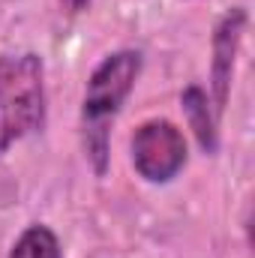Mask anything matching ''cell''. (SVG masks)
Returning a JSON list of instances; mask_svg holds the SVG:
<instances>
[{
	"instance_id": "obj_4",
	"label": "cell",
	"mask_w": 255,
	"mask_h": 258,
	"mask_svg": "<svg viewBox=\"0 0 255 258\" xmlns=\"http://www.w3.org/2000/svg\"><path fill=\"white\" fill-rule=\"evenodd\" d=\"M249 15L243 6L228 9L216 27H213V39H210V84H207V96L216 108V114L222 117L228 99H231V84H234V69L240 57V45H243V33H246Z\"/></svg>"
},
{
	"instance_id": "obj_5",
	"label": "cell",
	"mask_w": 255,
	"mask_h": 258,
	"mask_svg": "<svg viewBox=\"0 0 255 258\" xmlns=\"http://www.w3.org/2000/svg\"><path fill=\"white\" fill-rule=\"evenodd\" d=\"M180 108H183V114H186V123H189L198 147H201L207 156H213V153L219 150V114H216V108H213L207 90L198 87V84H189V87L180 93Z\"/></svg>"
},
{
	"instance_id": "obj_7",
	"label": "cell",
	"mask_w": 255,
	"mask_h": 258,
	"mask_svg": "<svg viewBox=\"0 0 255 258\" xmlns=\"http://www.w3.org/2000/svg\"><path fill=\"white\" fill-rule=\"evenodd\" d=\"M90 6V0H60V9L69 12V15H78V12H84Z\"/></svg>"
},
{
	"instance_id": "obj_6",
	"label": "cell",
	"mask_w": 255,
	"mask_h": 258,
	"mask_svg": "<svg viewBox=\"0 0 255 258\" xmlns=\"http://www.w3.org/2000/svg\"><path fill=\"white\" fill-rule=\"evenodd\" d=\"M6 258H63V249H60L57 234L48 225L33 222L15 237V243H12Z\"/></svg>"
},
{
	"instance_id": "obj_3",
	"label": "cell",
	"mask_w": 255,
	"mask_h": 258,
	"mask_svg": "<svg viewBox=\"0 0 255 258\" xmlns=\"http://www.w3.org/2000/svg\"><path fill=\"white\" fill-rule=\"evenodd\" d=\"M129 156H132V168L141 180L147 183H171L186 159H189V147L183 132L165 117H150L144 123H138L132 138H129Z\"/></svg>"
},
{
	"instance_id": "obj_1",
	"label": "cell",
	"mask_w": 255,
	"mask_h": 258,
	"mask_svg": "<svg viewBox=\"0 0 255 258\" xmlns=\"http://www.w3.org/2000/svg\"><path fill=\"white\" fill-rule=\"evenodd\" d=\"M141 75V51L120 48L105 54L90 72L81 96V147L93 174L102 177L111 162V126L123 111Z\"/></svg>"
},
{
	"instance_id": "obj_2",
	"label": "cell",
	"mask_w": 255,
	"mask_h": 258,
	"mask_svg": "<svg viewBox=\"0 0 255 258\" xmlns=\"http://www.w3.org/2000/svg\"><path fill=\"white\" fill-rule=\"evenodd\" d=\"M45 63L33 51L0 54V156L45 126Z\"/></svg>"
}]
</instances>
